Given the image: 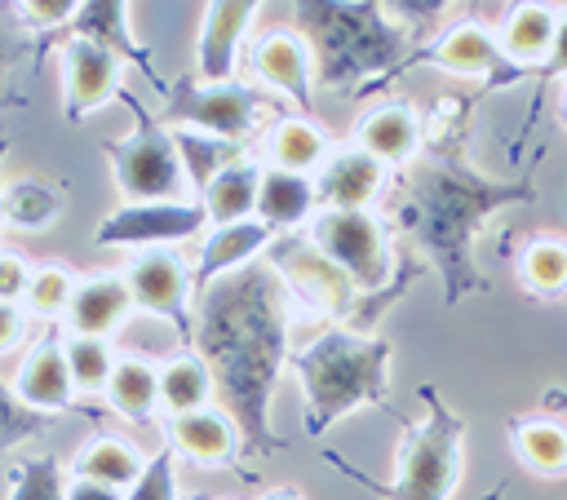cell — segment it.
<instances>
[{
	"label": "cell",
	"instance_id": "cell-23",
	"mask_svg": "<svg viewBox=\"0 0 567 500\" xmlns=\"http://www.w3.org/2000/svg\"><path fill=\"white\" fill-rule=\"evenodd\" d=\"M164 438H168V451H182V456H190L199 465H221V460H230L239 451V434H235L230 416L217 412V407L168 416Z\"/></svg>",
	"mask_w": 567,
	"mask_h": 500
},
{
	"label": "cell",
	"instance_id": "cell-38",
	"mask_svg": "<svg viewBox=\"0 0 567 500\" xmlns=\"http://www.w3.org/2000/svg\"><path fill=\"white\" fill-rule=\"evenodd\" d=\"M124 500H177V473H173V451L168 442L142 465V473L124 487Z\"/></svg>",
	"mask_w": 567,
	"mask_h": 500
},
{
	"label": "cell",
	"instance_id": "cell-20",
	"mask_svg": "<svg viewBox=\"0 0 567 500\" xmlns=\"http://www.w3.org/2000/svg\"><path fill=\"white\" fill-rule=\"evenodd\" d=\"M128 9H133V4H124V0H84V4H75V18H71V31H66V35H80V40H89V44H102V49L115 53L120 62L142 66V71L155 80V88H159L164 80L155 75L151 53H146V49L133 40V31H128Z\"/></svg>",
	"mask_w": 567,
	"mask_h": 500
},
{
	"label": "cell",
	"instance_id": "cell-25",
	"mask_svg": "<svg viewBox=\"0 0 567 500\" xmlns=\"http://www.w3.org/2000/svg\"><path fill=\"white\" fill-rule=\"evenodd\" d=\"M257 181H261V164L257 159H235L226 164L204 190H199V208L213 226H230V221H244L252 217V204H257Z\"/></svg>",
	"mask_w": 567,
	"mask_h": 500
},
{
	"label": "cell",
	"instance_id": "cell-34",
	"mask_svg": "<svg viewBox=\"0 0 567 500\" xmlns=\"http://www.w3.org/2000/svg\"><path fill=\"white\" fill-rule=\"evenodd\" d=\"M62 358H66V376L75 389H102L115 367L111 341H102V336H71L62 345Z\"/></svg>",
	"mask_w": 567,
	"mask_h": 500
},
{
	"label": "cell",
	"instance_id": "cell-29",
	"mask_svg": "<svg viewBox=\"0 0 567 500\" xmlns=\"http://www.w3.org/2000/svg\"><path fill=\"white\" fill-rule=\"evenodd\" d=\"M62 212V190L44 177H18L0 186V217L18 230H44Z\"/></svg>",
	"mask_w": 567,
	"mask_h": 500
},
{
	"label": "cell",
	"instance_id": "cell-27",
	"mask_svg": "<svg viewBox=\"0 0 567 500\" xmlns=\"http://www.w3.org/2000/svg\"><path fill=\"white\" fill-rule=\"evenodd\" d=\"M106 412H120L133 425H151L159 412L155 398V367L146 358H115L111 376H106Z\"/></svg>",
	"mask_w": 567,
	"mask_h": 500
},
{
	"label": "cell",
	"instance_id": "cell-32",
	"mask_svg": "<svg viewBox=\"0 0 567 500\" xmlns=\"http://www.w3.org/2000/svg\"><path fill=\"white\" fill-rule=\"evenodd\" d=\"M514 451L532 473L558 478L567 465V434L558 420H518L514 425Z\"/></svg>",
	"mask_w": 567,
	"mask_h": 500
},
{
	"label": "cell",
	"instance_id": "cell-13",
	"mask_svg": "<svg viewBox=\"0 0 567 500\" xmlns=\"http://www.w3.org/2000/svg\"><path fill=\"white\" fill-rule=\"evenodd\" d=\"M257 4L248 0H217L204 4V22H199V44H195V66L204 84H230L235 66H239V40L252 27Z\"/></svg>",
	"mask_w": 567,
	"mask_h": 500
},
{
	"label": "cell",
	"instance_id": "cell-37",
	"mask_svg": "<svg viewBox=\"0 0 567 500\" xmlns=\"http://www.w3.org/2000/svg\"><path fill=\"white\" fill-rule=\"evenodd\" d=\"M9 500H66V482H62V465L58 456H31L18 469H9Z\"/></svg>",
	"mask_w": 567,
	"mask_h": 500
},
{
	"label": "cell",
	"instance_id": "cell-12",
	"mask_svg": "<svg viewBox=\"0 0 567 500\" xmlns=\"http://www.w3.org/2000/svg\"><path fill=\"white\" fill-rule=\"evenodd\" d=\"M58 66H62V115L66 119H84L89 111L106 106L124 88L120 84L124 62L115 53H106L102 44H89L80 35H62Z\"/></svg>",
	"mask_w": 567,
	"mask_h": 500
},
{
	"label": "cell",
	"instance_id": "cell-30",
	"mask_svg": "<svg viewBox=\"0 0 567 500\" xmlns=\"http://www.w3.org/2000/svg\"><path fill=\"white\" fill-rule=\"evenodd\" d=\"M173 150H177V164L186 173V186L199 195L226 164L244 159V142H221V137H208V133H195V128H177L173 133Z\"/></svg>",
	"mask_w": 567,
	"mask_h": 500
},
{
	"label": "cell",
	"instance_id": "cell-45",
	"mask_svg": "<svg viewBox=\"0 0 567 500\" xmlns=\"http://www.w3.org/2000/svg\"><path fill=\"white\" fill-rule=\"evenodd\" d=\"M4 150H9V137H4V133H0V155H4Z\"/></svg>",
	"mask_w": 567,
	"mask_h": 500
},
{
	"label": "cell",
	"instance_id": "cell-22",
	"mask_svg": "<svg viewBox=\"0 0 567 500\" xmlns=\"http://www.w3.org/2000/svg\"><path fill=\"white\" fill-rule=\"evenodd\" d=\"M133 310V296L124 288L120 274H89L71 288V301H66V323H71V336H111Z\"/></svg>",
	"mask_w": 567,
	"mask_h": 500
},
{
	"label": "cell",
	"instance_id": "cell-7",
	"mask_svg": "<svg viewBox=\"0 0 567 500\" xmlns=\"http://www.w3.org/2000/svg\"><path fill=\"white\" fill-rule=\"evenodd\" d=\"M164 93V119L177 128H195L221 142H244L248 133H257L266 124V115H275V106L252 88V84H199L195 75H177L159 84Z\"/></svg>",
	"mask_w": 567,
	"mask_h": 500
},
{
	"label": "cell",
	"instance_id": "cell-10",
	"mask_svg": "<svg viewBox=\"0 0 567 500\" xmlns=\"http://www.w3.org/2000/svg\"><path fill=\"white\" fill-rule=\"evenodd\" d=\"M204 208L199 199L195 204H120L111 208L97 230H93V243L97 248H120V243H137V248H151V243H177V239H195L204 230Z\"/></svg>",
	"mask_w": 567,
	"mask_h": 500
},
{
	"label": "cell",
	"instance_id": "cell-40",
	"mask_svg": "<svg viewBox=\"0 0 567 500\" xmlns=\"http://www.w3.org/2000/svg\"><path fill=\"white\" fill-rule=\"evenodd\" d=\"M13 18L31 31H49V27H71L75 18V0H22L13 4Z\"/></svg>",
	"mask_w": 567,
	"mask_h": 500
},
{
	"label": "cell",
	"instance_id": "cell-19",
	"mask_svg": "<svg viewBox=\"0 0 567 500\" xmlns=\"http://www.w3.org/2000/svg\"><path fill=\"white\" fill-rule=\"evenodd\" d=\"M9 389H13L27 407H35V412H53V416L71 412V407H75V385H71V376H66L62 345H58L53 336L40 341V345H31L27 358L18 363V376H13Z\"/></svg>",
	"mask_w": 567,
	"mask_h": 500
},
{
	"label": "cell",
	"instance_id": "cell-35",
	"mask_svg": "<svg viewBox=\"0 0 567 500\" xmlns=\"http://www.w3.org/2000/svg\"><path fill=\"white\" fill-rule=\"evenodd\" d=\"M58 420H62V416H53V412L27 407V403L0 381V451H13V447H22V442L40 438V434L53 429Z\"/></svg>",
	"mask_w": 567,
	"mask_h": 500
},
{
	"label": "cell",
	"instance_id": "cell-4",
	"mask_svg": "<svg viewBox=\"0 0 567 500\" xmlns=\"http://www.w3.org/2000/svg\"><path fill=\"white\" fill-rule=\"evenodd\" d=\"M306 389V434H323L354 407H385L390 341L372 332L328 327L297 354H288Z\"/></svg>",
	"mask_w": 567,
	"mask_h": 500
},
{
	"label": "cell",
	"instance_id": "cell-2",
	"mask_svg": "<svg viewBox=\"0 0 567 500\" xmlns=\"http://www.w3.org/2000/svg\"><path fill=\"white\" fill-rule=\"evenodd\" d=\"M536 199L532 181H492L456 146H430L416 164H408L403 195L394 204L399 226L421 243L443 279V301L456 305L465 292L487 288L474 261V239L492 212L505 204Z\"/></svg>",
	"mask_w": 567,
	"mask_h": 500
},
{
	"label": "cell",
	"instance_id": "cell-42",
	"mask_svg": "<svg viewBox=\"0 0 567 500\" xmlns=\"http://www.w3.org/2000/svg\"><path fill=\"white\" fill-rule=\"evenodd\" d=\"M22 332H27V314H22V305H4V301H0V354L13 350V345L22 341Z\"/></svg>",
	"mask_w": 567,
	"mask_h": 500
},
{
	"label": "cell",
	"instance_id": "cell-11",
	"mask_svg": "<svg viewBox=\"0 0 567 500\" xmlns=\"http://www.w3.org/2000/svg\"><path fill=\"white\" fill-rule=\"evenodd\" d=\"M120 279H124L137 310L168 319L177 327V336L190 341V301H195V292H190V270L173 252L151 248V252L133 257Z\"/></svg>",
	"mask_w": 567,
	"mask_h": 500
},
{
	"label": "cell",
	"instance_id": "cell-15",
	"mask_svg": "<svg viewBox=\"0 0 567 500\" xmlns=\"http://www.w3.org/2000/svg\"><path fill=\"white\" fill-rule=\"evenodd\" d=\"M408 62H430V66H443L452 75H492V84H501V75H509V80L518 75L514 66H505V58L496 49V35L487 27H478V22H456L434 44L412 49Z\"/></svg>",
	"mask_w": 567,
	"mask_h": 500
},
{
	"label": "cell",
	"instance_id": "cell-6",
	"mask_svg": "<svg viewBox=\"0 0 567 500\" xmlns=\"http://www.w3.org/2000/svg\"><path fill=\"white\" fill-rule=\"evenodd\" d=\"M120 102L133 111V133L106 142V159L115 168L120 195L128 204H173L186 186V173L173 150V133H164V124L146 115L133 93L120 88Z\"/></svg>",
	"mask_w": 567,
	"mask_h": 500
},
{
	"label": "cell",
	"instance_id": "cell-21",
	"mask_svg": "<svg viewBox=\"0 0 567 500\" xmlns=\"http://www.w3.org/2000/svg\"><path fill=\"white\" fill-rule=\"evenodd\" d=\"M558 31H563L558 4H514L505 18V31L496 35V49L514 71L540 66L545 58L558 53Z\"/></svg>",
	"mask_w": 567,
	"mask_h": 500
},
{
	"label": "cell",
	"instance_id": "cell-44",
	"mask_svg": "<svg viewBox=\"0 0 567 500\" xmlns=\"http://www.w3.org/2000/svg\"><path fill=\"white\" fill-rule=\"evenodd\" d=\"M266 500H301V496H297V491H270Z\"/></svg>",
	"mask_w": 567,
	"mask_h": 500
},
{
	"label": "cell",
	"instance_id": "cell-39",
	"mask_svg": "<svg viewBox=\"0 0 567 500\" xmlns=\"http://www.w3.org/2000/svg\"><path fill=\"white\" fill-rule=\"evenodd\" d=\"M27 53H31V35L22 31V22L9 9H0V106L18 102L13 97V71L22 66Z\"/></svg>",
	"mask_w": 567,
	"mask_h": 500
},
{
	"label": "cell",
	"instance_id": "cell-31",
	"mask_svg": "<svg viewBox=\"0 0 567 500\" xmlns=\"http://www.w3.org/2000/svg\"><path fill=\"white\" fill-rule=\"evenodd\" d=\"M137 473H142V456L124 438H111V434L106 438H93L80 451V460H75V478L102 482V487H115V491H124Z\"/></svg>",
	"mask_w": 567,
	"mask_h": 500
},
{
	"label": "cell",
	"instance_id": "cell-18",
	"mask_svg": "<svg viewBox=\"0 0 567 500\" xmlns=\"http://www.w3.org/2000/svg\"><path fill=\"white\" fill-rule=\"evenodd\" d=\"M270 230L257 221V217H244V221H230V226H213L199 243V257H195V274H190V292H204L213 279L257 261L266 248H270Z\"/></svg>",
	"mask_w": 567,
	"mask_h": 500
},
{
	"label": "cell",
	"instance_id": "cell-46",
	"mask_svg": "<svg viewBox=\"0 0 567 500\" xmlns=\"http://www.w3.org/2000/svg\"><path fill=\"white\" fill-rule=\"evenodd\" d=\"M186 500H208V496H186Z\"/></svg>",
	"mask_w": 567,
	"mask_h": 500
},
{
	"label": "cell",
	"instance_id": "cell-1",
	"mask_svg": "<svg viewBox=\"0 0 567 500\" xmlns=\"http://www.w3.org/2000/svg\"><path fill=\"white\" fill-rule=\"evenodd\" d=\"M292 305L266 261H248L213 279L190 301V354L208 367L221 412L230 416L244 451H279L270 398L288 367Z\"/></svg>",
	"mask_w": 567,
	"mask_h": 500
},
{
	"label": "cell",
	"instance_id": "cell-14",
	"mask_svg": "<svg viewBox=\"0 0 567 500\" xmlns=\"http://www.w3.org/2000/svg\"><path fill=\"white\" fill-rule=\"evenodd\" d=\"M248 66L257 71V80H266L270 88H279L284 97L297 102L301 119L315 111V71H310V49L297 31H266L252 53H248Z\"/></svg>",
	"mask_w": 567,
	"mask_h": 500
},
{
	"label": "cell",
	"instance_id": "cell-17",
	"mask_svg": "<svg viewBox=\"0 0 567 500\" xmlns=\"http://www.w3.org/2000/svg\"><path fill=\"white\" fill-rule=\"evenodd\" d=\"M421 115L408 102H385L354 128V146L372 155L381 168H408L421 155Z\"/></svg>",
	"mask_w": 567,
	"mask_h": 500
},
{
	"label": "cell",
	"instance_id": "cell-26",
	"mask_svg": "<svg viewBox=\"0 0 567 500\" xmlns=\"http://www.w3.org/2000/svg\"><path fill=\"white\" fill-rule=\"evenodd\" d=\"M266 155H270V168L310 177V168H319L332 155V146H328V133H319V124L301 115H284L266 137Z\"/></svg>",
	"mask_w": 567,
	"mask_h": 500
},
{
	"label": "cell",
	"instance_id": "cell-28",
	"mask_svg": "<svg viewBox=\"0 0 567 500\" xmlns=\"http://www.w3.org/2000/svg\"><path fill=\"white\" fill-rule=\"evenodd\" d=\"M155 398H159V407H164L168 416L199 412V407H208V398H213V376H208V367H204L190 350H182V354H173V358L155 372Z\"/></svg>",
	"mask_w": 567,
	"mask_h": 500
},
{
	"label": "cell",
	"instance_id": "cell-36",
	"mask_svg": "<svg viewBox=\"0 0 567 500\" xmlns=\"http://www.w3.org/2000/svg\"><path fill=\"white\" fill-rule=\"evenodd\" d=\"M71 270L66 265H40L31 270V283H27V296H22V314L31 319H62L66 314V301H71Z\"/></svg>",
	"mask_w": 567,
	"mask_h": 500
},
{
	"label": "cell",
	"instance_id": "cell-5",
	"mask_svg": "<svg viewBox=\"0 0 567 500\" xmlns=\"http://www.w3.org/2000/svg\"><path fill=\"white\" fill-rule=\"evenodd\" d=\"M425 420L408 429L399 478L394 482H368L385 500H447L461 482V438L465 420L443 403L439 385H421Z\"/></svg>",
	"mask_w": 567,
	"mask_h": 500
},
{
	"label": "cell",
	"instance_id": "cell-24",
	"mask_svg": "<svg viewBox=\"0 0 567 500\" xmlns=\"http://www.w3.org/2000/svg\"><path fill=\"white\" fill-rule=\"evenodd\" d=\"M252 212H257V221H261L270 235H292V230L315 212V181L301 177V173L261 168Z\"/></svg>",
	"mask_w": 567,
	"mask_h": 500
},
{
	"label": "cell",
	"instance_id": "cell-16",
	"mask_svg": "<svg viewBox=\"0 0 567 500\" xmlns=\"http://www.w3.org/2000/svg\"><path fill=\"white\" fill-rule=\"evenodd\" d=\"M381 181H385V168L372 155H363L359 146H346L323 159V173L315 181V208L359 212L381 195Z\"/></svg>",
	"mask_w": 567,
	"mask_h": 500
},
{
	"label": "cell",
	"instance_id": "cell-8",
	"mask_svg": "<svg viewBox=\"0 0 567 500\" xmlns=\"http://www.w3.org/2000/svg\"><path fill=\"white\" fill-rule=\"evenodd\" d=\"M266 265L279 274L288 305H301L315 319H332V327H346L363 301L359 288L306 235H275L266 248Z\"/></svg>",
	"mask_w": 567,
	"mask_h": 500
},
{
	"label": "cell",
	"instance_id": "cell-41",
	"mask_svg": "<svg viewBox=\"0 0 567 500\" xmlns=\"http://www.w3.org/2000/svg\"><path fill=\"white\" fill-rule=\"evenodd\" d=\"M27 283H31V265H27V257L0 248V301H4V305H22Z\"/></svg>",
	"mask_w": 567,
	"mask_h": 500
},
{
	"label": "cell",
	"instance_id": "cell-43",
	"mask_svg": "<svg viewBox=\"0 0 567 500\" xmlns=\"http://www.w3.org/2000/svg\"><path fill=\"white\" fill-rule=\"evenodd\" d=\"M66 500H124V491L102 487V482H84V478H75V482L66 487Z\"/></svg>",
	"mask_w": 567,
	"mask_h": 500
},
{
	"label": "cell",
	"instance_id": "cell-9",
	"mask_svg": "<svg viewBox=\"0 0 567 500\" xmlns=\"http://www.w3.org/2000/svg\"><path fill=\"white\" fill-rule=\"evenodd\" d=\"M306 239L359 288V296L381 292L390 283V265H394L390 261V239H385V226L368 208H359V212L319 208Z\"/></svg>",
	"mask_w": 567,
	"mask_h": 500
},
{
	"label": "cell",
	"instance_id": "cell-33",
	"mask_svg": "<svg viewBox=\"0 0 567 500\" xmlns=\"http://www.w3.org/2000/svg\"><path fill=\"white\" fill-rule=\"evenodd\" d=\"M518 279L532 296H558L567 283V248L563 239H532L518 257Z\"/></svg>",
	"mask_w": 567,
	"mask_h": 500
},
{
	"label": "cell",
	"instance_id": "cell-3",
	"mask_svg": "<svg viewBox=\"0 0 567 500\" xmlns=\"http://www.w3.org/2000/svg\"><path fill=\"white\" fill-rule=\"evenodd\" d=\"M292 31L306 40L323 88H363V80L394 75L412 58V35L372 0H297Z\"/></svg>",
	"mask_w": 567,
	"mask_h": 500
}]
</instances>
